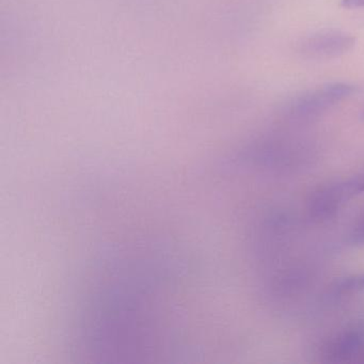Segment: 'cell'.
Here are the masks:
<instances>
[{
    "instance_id": "cell-1",
    "label": "cell",
    "mask_w": 364,
    "mask_h": 364,
    "mask_svg": "<svg viewBox=\"0 0 364 364\" xmlns=\"http://www.w3.org/2000/svg\"><path fill=\"white\" fill-rule=\"evenodd\" d=\"M355 87L345 82H334L318 87L296 97L289 103V114L298 118H311L327 112L330 108L348 99Z\"/></svg>"
},
{
    "instance_id": "cell-2",
    "label": "cell",
    "mask_w": 364,
    "mask_h": 364,
    "mask_svg": "<svg viewBox=\"0 0 364 364\" xmlns=\"http://www.w3.org/2000/svg\"><path fill=\"white\" fill-rule=\"evenodd\" d=\"M355 38L341 31L314 33L300 44V52L313 59H329L344 55L355 46Z\"/></svg>"
},
{
    "instance_id": "cell-3",
    "label": "cell",
    "mask_w": 364,
    "mask_h": 364,
    "mask_svg": "<svg viewBox=\"0 0 364 364\" xmlns=\"http://www.w3.org/2000/svg\"><path fill=\"white\" fill-rule=\"evenodd\" d=\"M364 349V328L360 326L346 328L329 338L323 346V357L331 362L353 359Z\"/></svg>"
},
{
    "instance_id": "cell-4",
    "label": "cell",
    "mask_w": 364,
    "mask_h": 364,
    "mask_svg": "<svg viewBox=\"0 0 364 364\" xmlns=\"http://www.w3.org/2000/svg\"><path fill=\"white\" fill-rule=\"evenodd\" d=\"M338 295H353L364 291V274L347 277L336 284L334 289Z\"/></svg>"
},
{
    "instance_id": "cell-5",
    "label": "cell",
    "mask_w": 364,
    "mask_h": 364,
    "mask_svg": "<svg viewBox=\"0 0 364 364\" xmlns=\"http://www.w3.org/2000/svg\"><path fill=\"white\" fill-rule=\"evenodd\" d=\"M350 240L353 244H364V214L358 219L350 234Z\"/></svg>"
},
{
    "instance_id": "cell-6",
    "label": "cell",
    "mask_w": 364,
    "mask_h": 364,
    "mask_svg": "<svg viewBox=\"0 0 364 364\" xmlns=\"http://www.w3.org/2000/svg\"><path fill=\"white\" fill-rule=\"evenodd\" d=\"M341 6L345 9L364 8V0H341Z\"/></svg>"
}]
</instances>
